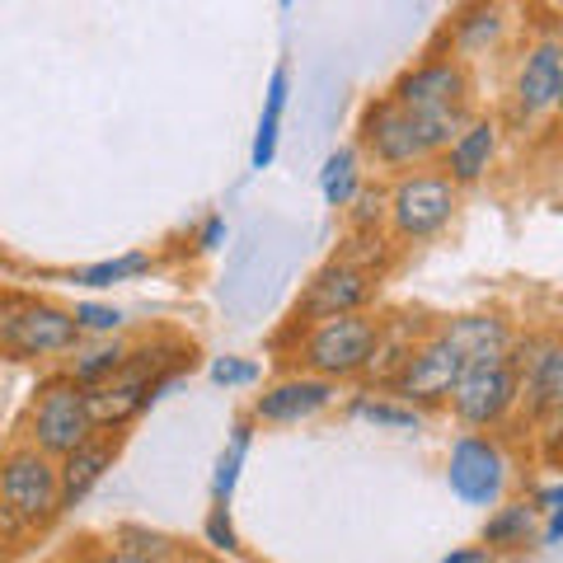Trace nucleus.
Masks as SVG:
<instances>
[{"label": "nucleus", "mask_w": 563, "mask_h": 563, "mask_svg": "<svg viewBox=\"0 0 563 563\" xmlns=\"http://www.w3.org/2000/svg\"><path fill=\"white\" fill-rule=\"evenodd\" d=\"M390 99L404 113L418 118L422 136H428L432 155H446L455 136L470 128V70L461 57H432L395 80Z\"/></svg>", "instance_id": "nucleus-1"}, {"label": "nucleus", "mask_w": 563, "mask_h": 563, "mask_svg": "<svg viewBox=\"0 0 563 563\" xmlns=\"http://www.w3.org/2000/svg\"><path fill=\"white\" fill-rule=\"evenodd\" d=\"M52 517H62V461L29 442H14L0 461V521L10 544L20 540V531H43Z\"/></svg>", "instance_id": "nucleus-2"}, {"label": "nucleus", "mask_w": 563, "mask_h": 563, "mask_svg": "<svg viewBox=\"0 0 563 563\" xmlns=\"http://www.w3.org/2000/svg\"><path fill=\"white\" fill-rule=\"evenodd\" d=\"M95 437H99V428H95V413H90V390H85L70 372L47 376L29 404L24 442L47 451L52 461H66V455H76L85 442H95Z\"/></svg>", "instance_id": "nucleus-3"}, {"label": "nucleus", "mask_w": 563, "mask_h": 563, "mask_svg": "<svg viewBox=\"0 0 563 563\" xmlns=\"http://www.w3.org/2000/svg\"><path fill=\"white\" fill-rule=\"evenodd\" d=\"M301 329L306 333L291 352L296 372L333 380V385L366 376L376 339H380V320H372V314H339V320H320V324H301Z\"/></svg>", "instance_id": "nucleus-4"}, {"label": "nucleus", "mask_w": 563, "mask_h": 563, "mask_svg": "<svg viewBox=\"0 0 563 563\" xmlns=\"http://www.w3.org/2000/svg\"><path fill=\"white\" fill-rule=\"evenodd\" d=\"M80 339H85V329L76 320V310L38 301V296L5 291V310H0V347H5L14 362L76 352Z\"/></svg>", "instance_id": "nucleus-5"}, {"label": "nucleus", "mask_w": 563, "mask_h": 563, "mask_svg": "<svg viewBox=\"0 0 563 563\" xmlns=\"http://www.w3.org/2000/svg\"><path fill=\"white\" fill-rule=\"evenodd\" d=\"M455 202H461V188L451 184V174H428L413 169L395 179L390 188V231L404 244H422L437 231H446L455 217Z\"/></svg>", "instance_id": "nucleus-6"}, {"label": "nucleus", "mask_w": 563, "mask_h": 563, "mask_svg": "<svg viewBox=\"0 0 563 563\" xmlns=\"http://www.w3.org/2000/svg\"><path fill=\"white\" fill-rule=\"evenodd\" d=\"M376 268L357 258H333L310 277L306 296L296 301V324H320L339 320V314H366V306L376 301Z\"/></svg>", "instance_id": "nucleus-7"}, {"label": "nucleus", "mask_w": 563, "mask_h": 563, "mask_svg": "<svg viewBox=\"0 0 563 563\" xmlns=\"http://www.w3.org/2000/svg\"><path fill=\"white\" fill-rule=\"evenodd\" d=\"M470 372V362H465V352L455 347L442 329H428V339H422L413 347V357L404 362V372L395 376L390 385V395L404 399V404H413V409H428V404H442L455 395V385H461V376Z\"/></svg>", "instance_id": "nucleus-8"}, {"label": "nucleus", "mask_w": 563, "mask_h": 563, "mask_svg": "<svg viewBox=\"0 0 563 563\" xmlns=\"http://www.w3.org/2000/svg\"><path fill=\"white\" fill-rule=\"evenodd\" d=\"M357 146L372 155L380 169H399V179H404V174H413V165L432 161V146H428V136H422L418 118L404 113L390 95L376 99L372 109L362 113Z\"/></svg>", "instance_id": "nucleus-9"}, {"label": "nucleus", "mask_w": 563, "mask_h": 563, "mask_svg": "<svg viewBox=\"0 0 563 563\" xmlns=\"http://www.w3.org/2000/svg\"><path fill=\"white\" fill-rule=\"evenodd\" d=\"M517 399H521V376L512 366V352H507V357L493 362H470V372L451 395V409L465 428H498Z\"/></svg>", "instance_id": "nucleus-10"}, {"label": "nucleus", "mask_w": 563, "mask_h": 563, "mask_svg": "<svg viewBox=\"0 0 563 563\" xmlns=\"http://www.w3.org/2000/svg\"><path fill=\"white\" fill-rule=\"evenodd\" d=\"M446 484L461 503L470 507H498L503 488H507V455L503 446L484 432H465L461 442L451 446L446 461Z\"/></svg>", "instance_id": "nucleus-11"}, {"label": "nucleus", "mask_w": 563, "mask_h": 563, "mask_svg": "<svg viewBox=\"0 0 563 563\" xmlns=\"http://www.w3.org/2000/svg\"><path fill=\"white\" fill-rule=\"evenodd\" d=\"M559 90H563V52L559 38H540L536 47H526V57L517 66L512 80V118L536 122L544 113H559Z\"/></svg>", "instance_id": "nucleus-12"}, {"label": "nucleus", "mask_w": 563, "mask_h": 563, "mask_svg": "<svg viewBox=\"0 0 563 563\" xmlns=\"http://www.w3.org/2000/svg\"><path fill=\"white\" fill-rule=\"evenodd\" d=\"M333 399H339V385L333 380L291 372V376H282L277 385H268V390L254 399V418L258 422H306L314 413H324Z\"/></svg>", "instance_id": "nucleus-13"}, {"label": "nucleus", "mask_w": 563, "mask_h": 563, "mask_svg": "<svg viewBox=\"0 0 563 563\" xmlns=\"http://www.w3.org/2000/svg\"><path fill=\"white\" fill-rule=\"evenodd\" d=\"M118 451H122L118 432H99L95 442H85L76 455H66L62 461V512H70V507H80L90 498V488L113 470Z\"/></svg>", "instance_id": "nucleus-14"}, {"label": "nucleus", "mask_w": 563, "mask_h": 563, "mask_svg": "<svg viewBox=\"0 0 563 563\" xmlns=\"http://www.w3.org/2000/svg\"><path fill=\"white\" fill-rule=\"evenodd\" d=\"M437 329L465 352V362H493L517 347L512 324H507L503 314H455V320H442Z\"/></svg>", "instance_id": "nucleus-15"}, {"label": "nucleus", "mask_w": 563, "mask_h": 563, "mask_svg": "<svg viewBox=\"0 0 563 563\" xmlns=\"http://www.w3.org/2000/svg\"><path fill=\"white\" fill-rule=\"evenodd\" d=\"M493 155H498V122L493 118H474L470 128L455 136V146L446 151V174L455 188H465L474 179H484Z\"/></svg>", "instance_id": "nucleus-16"}, {"label": "nucleus", "mask_w": 563, "mask_h": 563, "mask_svg": "<svg viewBox=\"0 0 563 563\" xmlns=\"http://www.w3.org/2000/svg\"><path fill=\"white\" fill-rule=\"evenodd\" d=\"M428 339V329H422L413 314H399V320H385L380 324V339H376V352H372V366H366V380H376L390 390L395 376L404 372V362L413 357V347Z\"/></svg>", "instance_id": "nucleus-17"}, {"label": "nucleus", "mask_w": 563, "mask_h": 563, "mask_svg": "<svg viewBox=\"0 0 563 563\" xmlns=\"http://www.w3.org/2000/svg\"><path fill=\"white\" fill-rule=\"evenodd\" d=\"M320 192H324V202L329 207H352L362 198V151H333L324 169H320Z\"/></svg>", "instance_id": "nucleus-18"}, {"label": "nucleus", "mask_w": 563, "mask_h": 563, "mask_svg": "<svg viewBox=\"0 0 563 563\" xmlns=\"http://www.w3.org/2000/svg\"><path fill=\"white\" fill-rule=\"evenodd\" d=\"M536 531V503H503L484 521V544L493 550H521Z\"/></svg>", "instance_id": "nucleus-19"}, {"label": "nucleus", "mask_w": 563, "mask_h": 563, "mask_svg": "<svg viewBox=\"0 0 563 563\" xmlns=\"http://www.w3.org/2000/svg\"><path fill=\"white\" fill-rule=\"evenodd\" d=\"M282 109H287V66L273 70L268 80V103L258 118V136H254V169H268L277 155V136H282Z\"/></svg>", "instance_id": "nucleus-20"}, {"label": "nucleus", "mask_w": 563, "mask_h": 563, "mask_svg": "<svg viewBox=\"0 0 563 563\" xmlns=\"http://www.w3.org/2000/svg\"><path fill=\"white\" fill-rule=\"evenodd\" d=\"M352 418L372 422V428H390V432H418L422 428V409H413V404L404 399H380V395H362L352 399Z\"/></svg>", "instance_id": "nucleus-21"}, {"label": "nucleus", "mask_w": 563, "mask_h": 563, "mask_svg": "<svg viewBox=\"0 0 563 563\" xmlns=\"http://www.w3.org/2000/svg\"><path fill=\"white\" fill-rule=\"evenodd\" d=\"M250 442H254V428H250V422H235V428H231V446H225L221 461H217V484H211V493H217L221 507L231 503V493H235V479H240L244 455H250Z\"/></svg>", "instance_id": "nucleus-22"}, {"label": "nucleus", "mask_w": 563, "mask_h": 563, "mask_svg": "<svg viewBox=\"0 0 563 563\" xmlns=\"http://www.w3.org/2000/svg\"><path fill=\"white\" fill-rule=\"evenodd\" d=\"M128 357L132 352L122 347V343H103V347H95V352H85V357H76V366H70V376H76L85 390H95V385H103V380H113L122 366H128Z\"/></svg>", "instance_id": "nucleus-23"}, {"label": "nucleus", "mask_w": 563, "mask_h": 563, "mask_svg": "<svg viewBox=\"0 0 563 563\" xmlns=\"http://www.w3.org/2000/svg\"><path fill=\"white\" fill-rule=\"evenodd\" d=\"M141 273H151V254H122V258L90 263V268L76 273V282L80 287H113V282H132Z\"/></svg>", "instance_id": "nucleus-24"}, {"label": "nucleus", "mask_w": 563, "mask_h": 563, "mask_svg": "<svg viewBox=\"0 0 563 563\" xmlns=\"http://www.w3.org/2000/svg\"><path fill=\"white\" fill-rule=\"evenodd\" d=\"M118 550H128L136 559H151V563H169L174 559V540L161 536V531H146V526H118L113 536Z\"/></svg>", "instance_id": "nucleus-25"}, {"label": "nucleus", "mask_w": 563, "mask_h": 563, "mask_svg": "<svg viewBox=\"0 0 563 563\" xmlns=\"http://www.w3.org/2000/svg\"><path fill=\"white\" fill-rule=\"evenodd\" d=\"M385 217H390V192L362 188V198L352 202V231H372V225H380Z\"/></svg>", "instance_id": "nucleus-26"}, {"label": "nucleus", "mask_w": 563, "mask_h": 563, "mask_svg": "<svg viewBox=\"0 0 563 563\" xmlns=\"http://www.w3.org/2000/svg\"><path fill=\"white\" fill-rule=\"evenodd\" d=\"M76 320L85 333H118L122 329V310L118 306H99V301H80Z\"/></svg>", "instance_id": "nucleus-27"}, {"label": "nucleus", "mask_w": 563, "mask_h": 563, "mask_svg": "<svg viewBox=\"0 0 563 563\" xmlns=\"http://www.w3.org/2000/svg\"><path fill=\"white\" fill-rule=\"evenodd\" d=\"M211 380L235 390V385H254L258 380V362H240V357H217L211 362Z\"/></svg>", "instance_id": "nucleus-28"}, {"label": "nucleus", "mask_w": 563, "mask_h": 563, "mask_svg": "<svg viewBox=\"0 0 563 563\" xmlns=\"http://www.w3.org/2000/svg\"><path fill=\"white\" fill-rule=\"evenodd\" d=\"M536 512H550V526H544V540L559 544L563 540V484H550L536 493Z\"/></svg>", "instance_id": "nucleus-29"}, {"label": "nucleus", "mask_w": 563, "mask_h": 563, "mask_svg": "<svg viewBox=\"0 0 563 563\" xmlns=\"http://www.w3.org/2000/svg\"><path fill=\"white\" fill-rule=\"evenodd\" d=\"M207 544H217V550H240V536H235V526H231V512L217 503L211 507V517H207Z\"/></svg>", "instance_id": "nucleus-30"}, {"label": "nucleus", "mask_w": 563, "mask_h": 563, "mask_svg": "<svg viewBox=\"0 0 563 563\" xmlns=\"http://www.w3.org/2000/svg\"><path fill=\"white\" fill-rule=\"evenodd\" d=\"M498 29H503V14H498V10H474V24H461V33H470V38H465L461 47L484 43V38H493Z\"/></svg>", "instance_id": "nucleus-31"}, {"label": "nucleus", "mask_w": 563, "mask_h": 563, "mask_svg": "<svg viewBox=\"0 0 563 563\" xmlns=\"http://www.w3.org/2000/svg\"><path fill=\"white\" fill-rule=\"evenodd\" d=\"M70 563H151V559H136V554H128V550H118V544H103V550H85V554H76Z\"/></svg>", "instance_id": "nucleus-32"}, {"label": "nucleus", "mask_w": 563, "mask_h": 563, "mask_svg": "<svg viewBox=\"0 0 563 563\" xmlns=\"http://www.w3.org/2000/svg\"><path fill=\"white\" fill-rule=\"evenodd\" d=\"M221 240H225V217H207L202 235H198V250H221Z\"/></svg>", "instance_id": "nucleus-33"}, {"label": "nucleus", "mask_w": 563, "mask_h": 563, "mask_svg": "<svg viewBox=\"0 0 563 563\" xmlns=\"http://www.w3.org/2000/svg\"><path fill=\"white\" fill-rule=\"evenodd\" d=\"M442 563H488V550H455Z\"/></svg>", "instance_id": "nucleus-34"}, {"label": "nucleus", "mask_w": 563, "mask_h": 563, "mask_svg": "<svg viewBox=\"0 0 563 563\" xmlns=\"http://www.w3.org/2000/svg\"><path fill=\"white\" fill-rule=\"evenodd\" d=\"M554 38H559V52H563V24H559V33H554ZM559 113H563V90H559Z\"/></svg>", "instance_id": "nucleus-35"}]
</instances>
